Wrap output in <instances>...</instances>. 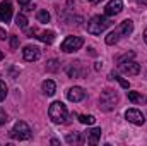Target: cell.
I'll return each mask as SVG.
<instances>
[{"mask_svg":"<svg viewBox=\"0 0 147 146\" xmlns=\"http://www.w3.org/2000/svg\"><path fill=\"white\" fill-rule=\"evenodd\" d=\"M132 31H134V23H132L130 19H125L123 23H120V24L111 31L110 35L106 36V45H116L121 38L128 36Z\"/></svg>","mask_w":147,"mask_h":146,"instance_id":"1","label":"cell"},{"mask_svg":"<svg viewBox=\"0 0 147 146\" xmlns=\"http://www.w3.org/2000/svg\"><path fill=\"white\" fill-rule=\"evenodd\" d=\"M110 26H111V21L106 16H92L87 21V33H91V35H101Z\"/></svg>","mask_w":147,"mask_h":146,"instance_id":"2","label":"cell"},{"mask_svg":"<svg viewBox=\"0 0 147 146\" xmlns=\"http://www.w3.org/2000/svg\"><path fill=\"white\" fill-rule=\"evenodd\" d=\"M116 105H118V93L115 89L106 88L99 96V108L103 112H111V110H115Z\"/></svg>","mask_w":147,"mask_h":146,"instance_id":"3","label":"cell"},{"mask_svg":"<svg viewBox=\"0 0 147 146\" xmlns=\"http://www.w3.org/2000/svg\"><path fill=\"white\" fill-rule=\"evenodd\" d=\"M48 115H50V119L55 124H65L67 122V117H69V112H67V107L62 102H53L50 105Z\"/></svg>","mask_w":147,"mask_h":146,"instance_id":"4","label":"cell"},{"mask_svg":"<svg viewBox=\"0 0 147 146\" xmlns=\"http://www.w3.org/2000/svg\"><path fill=\"white\" fill-rule=\"evenodd\" d=\"M10 138L16 141H28L31 139V127L24 120H17L10 131Z\"/></svg>","mask_w":147,"mask_h":146,"instance_id":"5","label":"cell"},{"mask_svg":"<svg viewBox=\"0 0 147 146\" xmlns=\"http://www.w3.org/2000/svg\"><path fill=\"white\" fill-rule=\"evenodd\" d=\"M82 45H84V38H80V36H67L65 40H63V43L60 45V48H62V52H65V53H72V52L80 50Z\"/></svg>","mask_w":147,"mask_h":146,"instance_id":"6","label":"cell"},{"mask_svg":"<svg viewBox=\"0 0 147 146\" xmlns=\"http://www.w3.org/2000/svg\"><path fill=\"white\" fill-rule=\"evenodd\" d=\"M28 35L33 38H38L39 41H43V43H46V45H50V43H53L55 41V33L51 31V29H46V31H38L36 28H33V29H29L28 31Z\"/></svg>","mask_w":147,"mask_h":146,"instance_id":"7","label":"cell"},{"mask_svg":"<svg viewBox=\"0 0 147 146\" xmlns=\"http://www.w3.org/2000/svg\"><path fill=\"white\" fill-rule=\"evenodd\" d=\"M118 67H120V71L123 74H127V76H137V74L140 72V65L135 62V60H123V62H118Z\"/></svg>","mask_w":147,"mask_h":146,"instance_id":"8","label":"cell"},{"mask_svg":"<svg viewBox=\"0 0 147 146\" xmlns=\"http://www.w3.org/2000/svg\"><path fill=\"white\" fill-rule=\"evenodd\" d=\"M125 119H127L128 122L135 124V126H142V124L146 122L144 113H142L140 110H137V108H128L127 112H125Z\"/></svg>","mask_w":147,"mask_h":146,"instance_id":"9","label":"cell"},{"mask_svg":"<svg viewBox=\"0 0 147 146\" xmlns=\"http://www.w3.org/2000/svg\"><path fill=\"white\" fill-rule=\"evenodd\" d=\"M12 12H14V9H12V3L9 0L0 2V21L2 23H10Z\"/></svg>","mask_w":147,"mask_h":146,"instance_id":"10","label":"cell"},{"mask_svg":"<svg viewBox=\"0 0 147 146\" xmlns=\"http://www.w3.org/2000/svg\"><path fill=\"white\" fill-rule=\"evenodd\" d=\"M123 10V2L121 0H110L105 7V14L110 17V16H116Z\"/></svg>","mask_w":147,"mask_h":146,"instance_id":"11","label":"cell"},{"mask_svg":"<svg viewBox=\"0 0 147 146\" xmlns=\"http://www.w3.org/2000/svg\"><path fill=\"white\" fill-rule=\"evenodd\" d=\"M101 129L99 127H92V129H87L86 132H84V136H86V143L87 145H98L99 143V138H101Z\"/></svg>","mask_w":147,"mask_h":146,"instance_id":"12","label":"cell"},{"mask_svg":"<svg viewBox=\"0 0 147 146\" xmlns=\"http://www.w3.org/2000/svg\"><path fill=\"white\" fill-rule=\"evenodd\" d=\"M22 57H24V60H28V62H34V60L39 59V48H38L36 45H28V46H24Z\"/></svg>","mask_w":147,"mask_h":146,"instance_id":"13","label":"cell"},{"mask_svg":"<svg viewBox=\"0 0 147 146\" xmlns=\"http://www.w3.org/2000/svg\"><path fill=\"white\" fill-rule=\"evenodd\" d=\"M67 98H69V102H74V103L82 102V100L86 98V91H84L80 86H74V88H70V89L67 91Z\"/></svg>","mask_w":147,"mask_h":146,"instance_id":"14","label":"cell"},{"mask_svg":"<svg viewBox=\"0 0 147 146\" xmlns=\"http://www.w3.org/2000/svg\"><path fill=\"white\" fill-rule=\"evenodd\" d=\"M55 91H57V84H55V81L46 79V81L43 83V93H45L46 96H53Z\"/></svg>","mask_w":147,"mask_h":146,"instance_id":"15","label":"cell"},{"mask_svg":"<svg viewBox=\"0 0 147 146\" xmlns=\"http://www.w3.org/2000/svg\"><path fill=\"white\" fill-rule=\"evenodd\" d=\"M67 143H70V145H84V143H86V136L80 134V132L69 134V136H67Z\"/></svg>","mask_w":147,"mask_h":146,"instance_id":"16","label":"cell"},{"mask_svg":"<svg viewBox=\"0 0 147 146\" xmlns=\"http://www.w3.org/2000/svg\"><path fill=\"white\" fill-rule=\"evenodd\" d=\"M80 67V62H75L74 67L69 69V76L70 77H84L86 76V69H79Z\"/></svg>","mask_w":147,"mask_h":146,"instance_id":"17","label":"cell"},{"mask_svg":"<svg viewBox=\"0 0 147 146\" xmlns=\"http://www.w3.org/2000/svg\"><path fill=\"white\" fill-rule=\"evenodd\" d=\"M128 100L132 103H147V96L137 93V91H128Z\"/></svg>","mask_w":147,"mask_h":146,"instance_id":"18","label":"cell"},{"mask_svg":"<svg viewBox=\"0 0 147 146\" xmlns=\"http://www.w3.org/2000/svg\"><path fill=\"white\" fill-rule=\"evenodd\" d=\"M110 79H111V81H118V83H120V86H121V88H125V89H128V88H130L128 81H127V79H123V77H120L118 74L111 72V74H110Z\"/></svg>","mask_w":147,"mask_h":146,"instance_id":"19","label":"cell"},{"mask_svg":"<svg viewBox=\"0 0 147 146\" xmlns=\"http://www.w3.org/2000/svg\"><path fill=\"white\" fill-rule=\"evenodd\" d=\"M46 71H48V72H57V71H60V62L55 60V59L48 60V62H46Z\"/></svg>","mask_w":147,"mask_h":146,"instance_id":"20","label":"cell"},{"mask_svg":"<svg viewBox=\"0 0 147 146\" xmlns=\"http://www.w3.org/2000/svg\"><path fill=\"white\" fill-rule=\"evenodd\" d=\"M28 17L24 16V14H17V17H16V24L19 26V28H22V29H26L28 28Z\"/></svg>","mask_w":147,"mask_h":146,"instance_id":"21","label":"cell"},{"mask_svg":"<svg viewBox=\"0 0 147 146\" xmlns=\"http://www.w3.org/2000/svg\"><path fill=\"white\" fill-rule=\"evenodd\" d=\"M79 122L86 124V126H92L96 122V119H94V115H79Z\"/></svg>","mask_w":147,"mask_h":146,"instance_id":"22","label":"cell"},{"mask_svg":"<svg viewBox=\"0 0 147 146\" xmlns=\"http://www.w3.org/2000/svg\"><path fill=\"white\" fill-rule=\"evenodd\" d=\"M36 19L39 21V23H48V21H50V14H48V10H38Z\"/></svg>","mask_w":147,"mask_h":146,"instance_id":"23","label":"cell"},{"mask_svg":"<svg viewBox=\"0 0 147 146\" xmlns=\"http://www.w3.org/2000/svg\"><path fill=\"white\" fill-rule=\"evenodd\" d=\"M5 96H7V84L0 79V102L5 100Z\"/></svg>","mask_w":147,"mask_h":146,"instance_id":"24","label":"cell"},{"mask_svg":"<svg viewBox=\"0 0 147 146\" xmlns=\"http://www.w3.org/2000/svg\"><path fill=\"white\" fill-rule=\"evenodd\" d=\"M7 120H9V115H7V112L0 107V126H2V124H5Z\"/></svg>","mask_w":147,"mask_h":146,"instance_id":"25","label":"cell"},{"mask_svg":"<svg viewBox=\"0 0 147 146\" xmlns=\"http://www.w3.org/2000/svg\"><path fill=\"white\" fill-rule=\"evenodd\" d=\"M10 46H12V50H16L19 46V36H10Z\"/></svg>","mask_w":147,"mask_h":146,"instance_id":"26","label":"cell"},{"mask_svg":"<svg viewBox=\"0 0 147 146\" xmlns=\"http://www.w3.org/2000/svg\"><path fill=\"white\" fill-rule=\"evenodd\" d=\"M22 7H24V9H22L24 12H29V10H33V9H34V7H33V5H29V3H28V5H22Z\"/></svg>","mask_w":147,"mask_h":146,"instance_id":"27","label":"cell"},{"mask_svg":"<svg viewBox=\"0 0 147 146\" xmlns=\"http://www.w3.org/2000/svg\"><path fill=\"white\" fill-rule=\"evenodd\" d=\"M10 74H12V77H17V76H19V71L12 67V69H10Z\"/></svg>","mask_w":147,"mask_h":146,"instance_id":"28","label":"cell"},{"mask_svg":"<svg viewBox=\"0 0 147 146\" xmlns=\"http://www.w3.org/2000/svg\"><path fill=\"white\" fill-rule=\"evenodd\" d=\"M7 38V33H5V29H0V40H5Z\"/></svg>","mask_w":147,"mask_h":146,"instance_id":"29","label":"cell"},{"mask_svg":"<svg viewBox=\"0 0 147 146\" xmlns=\"http://www.w3.org/2000/svg\"><path fill=\"white\" fill-rule=\"evenodd\" d=\"M29 2H31V0H19V5H21V7H22V5H28V3H29Z\"/></svg>","mask_w":147,"mask_h":146,"instance_id":"30","label":"cell"},{"mask_svg":"<svg viewBox=\"0 0 147 146\" xmlns=\"http://www.w3.org/2000/svg\"><path fill=\"white\" fill-rule=\"evenodd\" d=\"M50 143H51V145H53V146L60 145V141H58V139H51V141H50Z\"/></svg>","mask_w":147,"mask_h":146,"instance_id":"31","label":"cell"},{"mask_svg":"<svg viewBox=\"0 0 147 146\" xmlns=\"http://www.w3.org/2000/svg\"><path fill=\"white\" fill-rule=\"evenodd\" d=\"M144 41L147 43V28H146V31H144Z\"/></svg>","mask_w":147,"mask_h":146,"instance_id":"32","label":"cell"},{"mask_svg":"<svg viewBox=\"0 0 147 146\" xmlns=\"http://www.w3.org/2000/svg\"><path fill=\"white\" fill-rule=\"evenodd\" d=\"M139 3H142V5H147V0H139Z\"/></svg>","mask_w":147,"mask_h":146,"instance_id":"33","label":"cell"},{"mask_svg":"<svg viewBox=\"0 0 147 146\" xmlns=\"http://www.w3.org/2000/svg\"><path fill=\"white\" fill-rule=\"evenodd\" d=\"M89 2H91V3H99L101 0H89Z\"/></svg>","mask_w":147,"mask_h":146,"instance_id":"34","label":"cell"},{"mask_svg":"<svg viewBox=\"0 0 147 146\" xmlns=\"http://www.w3.org/2000/svg\"><path fill=\"white\" fill-rule=\"evenodd\" d=\"M2 59H3V53H2V50H0V60H2Z\"/></svg>","mask_w":147,"mask_h":146,"instance_id":"35","label":"cell"}]
</instances>
